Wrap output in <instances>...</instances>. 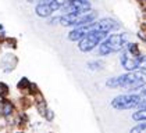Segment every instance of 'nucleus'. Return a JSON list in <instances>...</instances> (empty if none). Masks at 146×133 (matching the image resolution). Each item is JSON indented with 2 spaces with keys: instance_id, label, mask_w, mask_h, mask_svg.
I'll return each mask as SVG.
<instances>
[{
  "instance_id": "f257e3e1",
  "label": "nucleus",
  "mask_w": 146,
  "mask_h": 133,
  "mask_svg": "<svg viewBox=\"0 0 146 133\" xmlns=\"http://www.w3.org/2000/svg\"><path fill=\"white\" fill-rule=\"evenodd\" d=\"M145 82V74L139 71H127L123 75L109 78L106 80V86L109 89H125L127 92H135L142 88Z\"/></svg>"
},
{
  "instance_id": "f03ea898",
  "label": "nucleus",
  "mask_w": 146,
  "mask_h": 133,
  "mask_svg": "<svg viewBox=\"0 0 146 133\" xmlns=\"http://www.w3.org/2000/svg\"><path fill=\"white\" fill-rule=\"evenodd\" d=\"M128 43V35L127 33H113L107 35V38L98 46V53L102 57H109L113 53H118Z\"/></svg>"
},
{
  "instance_id": "7ed1b4c3",
  "label": "nucleus",
  "mask_w": 146,
  "mask_h": 133,
  "mask_svg": "<svg viewBox=\"0 0 146 133\" xmlns=\"http://www.w3.org/2000/svg\"><path fill=\"white\" fill-rule=\"evenodd\" d=\"M98 17L99 14L95 10H89L86 13H66L60 17V24L63 26H81L92 24L98 20Z\"/></svg>"
},
{
  "instance_id": "20e7f679",
  "label": "nucleus",
  "mask_w": 146,
  "mask_h": 133,
  "mask_svg": "<svg viewBox=\"0 0 146 133\" xmlns=\"http://www.w3.org/2000/svg\"><path fill=\"white\" fill-rule=\"evenodd\" d=\"M142 101V97L139 93H135V92H128L125 94H120L117 97H114L110 103L114 110L117 111H127V110H135L139 107Z\"/></svg>"
},
{
  "instance_id": "39448f33",
  "label": "nucleus",
  "mask_w": 146,
  "mask_h": 133,
  "mask_svg": "<svg viewBox=\"0 0 146 133\" xmlns=\"http://www.w3.org/2000/svg\"><path fill=\"white\" fill-rule=\"evenodd\" d=\"M109 33L104 31H99V29H90L81 40L78 42V49L84 53H89L92 50H95L99 44L107 38Z\"/></svg>"
},
{
  "instance_id": "423d86ee",
  "label": "nucleus",
  "mask_w": 146,
  "mask_h": 133,
  "mask_svg": "<svg viewBox=\"0 0 146 133\" xmlns=\"http://www.w3.org/2000/svg\"><path fill=\"white\" fill-rule=\"evenodd\" d=\"M121 26V24L110 17H104L100 20H96L90 24V29H99V31H104V32L110 33L113 31H117Z\"/></svg>"
},
{
  "instance_id": "0eeeda50",
  "label": "nucleus",
  "mask_w": 146,
  "mask_h": 133,
  "mask_svg": "<svg viewBox=\"0 0 146 133\" xmlns=\"http://www.w3.org/2000/svg\"><path fill=\"white\" fill-rule=\"evenodd\" d=\"M92 4L89 0H67L66 4L61 7L66 13H86L90 10Z\"/></svg>"
},
{
  "instance_id": "6e6552de",
  "label": "nucleus",
  "mask_w": 146,
  "mask_h": 133,
  "mask_svg": "<svg viewBox=\"0 0 146 133\" xmlns=\"http://www.w3.org/2000/svg\"><path fill=\"white\" fill-rule=\"evenodd\" d=\"M120 63L125 71H138V63H139V55L135 57V55L129 54L127 51V49L121 50V55H120Z\"/></svg>"
},
{
  "instance_id": "1a4fd4ad",
  "label": "nucleus",
  "mask_w": 146,
  "mask_h": 133,
  "mask_svg": "<svg viewBox=\"0 0 146 133\" xmlns=\"http://www.w3.org/2000/svg\"><path fill=\"white\" fill-rule=\"evenodd\" d=\"M89 31H90V24H88V25H81V26H75L71 32L68 33L67 39L71 40V42H79Z\"/></svg>"
},
{
  "instance_id": "9d476101",
  "label": "nucleus",
  "mask_w": 146,
  "mask_h": 133,
  "mask_svg": "<svg viewBox=\"0 0 146 133\" xmlns=\"http://www.w3.org/2000/svg\"><path fill=\"white\" fill-rule=\"evenodd\" d=\"M13 111H14L13 103L10 100L3 97V101H1V115H3L4 118H9L10 115H13Z\"/></svg>"
},
{
  "instance_id": "9b49d317",
  "label": "nucleus",
  "mask_w": 146,
  "mask_h": 133,
  "mask_svg": "<svg viewBox=\"0 0 146 133\" xmlns=\"http://www.w3.org/2000/svg\"><path fill=\"white\" fill-rule=\"evenodd\" d=\"M15 63H17L15 57H13V55L7 54L6 57H4V58H3V61H1V65H3V68H4V71H6V72H9V71L14 69Z\"/></svg>"
},
{
  "instance_id": "f8f14e48",
  "label": "nucleus",
  "mask_w": 146,
  "mask_h": 133,
  "mask_svg": "<svg viewBox=\"0 0 146 133\" xmlns=\"http://www.w3.org/2000/svg\"><path fill=\"white\" fill-rule=\"evenodd\" d=\"M125 49H127V51L129 53V54L135 55V57H138V55H141V49H139V46L138 43H134V42H128L127 46H125Z\"/></svg>"
},
{
  "instance_id": "ddd939ff",
  "label": "nucleus",
  "mask_w": 146,
  "mask_h": 133,
  "mask_svg": "<svg viewBox=\"0 0 146 133\" xmlns=\"http://www.w3.org/2000/svg\"><path fill=\"white\" fill-rule=\"evenodd\" d=\"M132 119L135 122L146 121V108H138L135 112H132Z\"/></svg>"
},
{
  "instance_id": "4468645a",
  "label": "nucleus",
  "mask_w": 146,
  "mask_h": 133,
  "mask_svg": "<svg viewBox=\"0 0 146 133\" xmlns=\"http://www.w3.org/2000/svg\"><path fill=\"white\" fill-rule=\"evenodd\" d=\"M86 65H88V68H89L90 71H100V69H103V63H102V61H99V60L89 61Z\"/></svg>"
},
{
  "instance_id": "2eb2a0df",
  "label": "nucleus",
  "mask_w": 146,
  "mask_h": 133,
  "mask_svg": "<svg viewBox=\"0 0 146 133\" xmlns=\"http://www.w3.org/2000/svg\"><path fill=\"white\" fill-rule=\"evenodd\" d=\"M138 71L146 75V54L139 55V63H138Z\"/></svg>"
},
{
  "instance_id": "dca6fc26",
  "label": "nucleus",
  "mask_w": 146,
  "mask_h": 133,
  "mask_svg": "<svg viewBox=\"0 0 146 133\" xmlns=\"http://www.w3.org/2000/svg\"><path fill=\"white\" fill-rule=\"evenodd\" d=\"M131 132L132 133H135V132H146V121L139 122V125L134 126V128L131 129Z\"/></svg>"
},
{
  "instance_id": "f3484780",
  "label": "nucleus",
  "mask_w": 146,
  "mask_h": 133,
  "mask_svg": "<svg viewBox=\"0 0 146 133\" xmlns=\"http://www.w3.org/2000/svg\"><path fill=\"white\" fill-rule=\"evenodd\" d=\"M29 85H31V82H29L27 78H23V79L18 82V89H21V90H27V89H29Z\"/></svg>"
},
{
  "instance_id": "a211bd4d",
  "label": "nucleus",
  "mask_w": 146,
  "mask_h": 133,
  "mask_svg": "<svg viewBox=\"0 0 146 133\" xmlns=\"http://www.w3.org/2000/svg\"><path fill=\"white\" fill-rule=\"evenodd\" d=\"M9 86L6 85V83H0V94H1V97H6L7 94H9Z\"/></svg>"
},
{
  "instance_id": "6ab92c4d",
  "label": "nucleus",
  "mask_w": 146,
  "mask_h": 133,
  "mask_svg": "<svg viewBox=\"0 0 146 133\" xmlns=\"http://www.w3.org/2000/svg\"><path fill=\"white\" fill-rule=\"evenodd\" d=\"M45 118H46V121H49V122L53 121V118H54V114H53V111H52V110H46Z\"/></svg>"
},
{
  "instance_id": "aec40b11",
  "label": "nucleus",
  "mask_w": 146,
  "mask_h": 133,
  "mask_svg": "<svg viewBox=\"0 0 146 133\" xmlns=\"http://www.w3.org/2000/svg\"><path fill=\"white\" fill-rule=\"evenodd\" d=\"M138 93L141 94V97H142V99H146V82H145V85L138 90Z\"/></svg>"
},
{
  "instance_id": "412c9836",
  "label": "nucleus",
  "mask_w": 146,
  "mask_h": 133,
  "mask_svg": "<svg viewBox=\"0 0 146 133\" xmlns=\"http://www.w3.org/2000/svg\"><path fill=\"white\" fill-rule=\"evenodd\" d=\"M50 25H56V24H60V17H53V18H50V22H49Z\"/></svg>"
},
{
  "instance_id": "4be33fe9",
  "label": "nucleus",
  "mask_w": 146,
  "mask_h": 133,
  "mask_svg": "<svg viewBox=\"0 0 146 133\" xmlns=\"http://www.w3.org/2000/svg\"><path fill=\"white\" fill-rule=\"evenodd\" d=\"M138 108H146V99H142V101H141V104H139Z\"/></svg>"
}]
</instances>
